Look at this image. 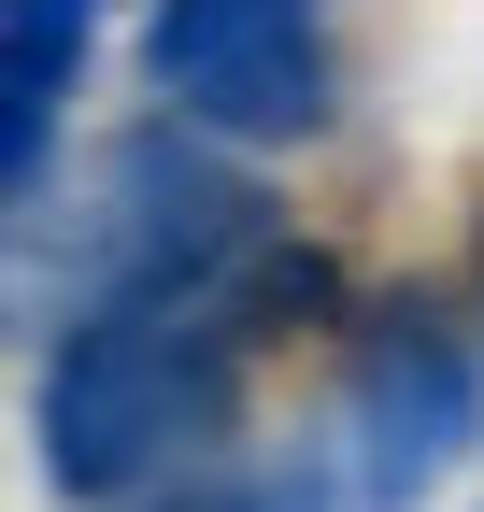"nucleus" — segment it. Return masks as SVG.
Segmentation results:
<instances>
[{"mask_svg":"<svg viewBox=\"0 0 484 512\" xmlns=\"http://www.w3.org/2000/svg\"><path fill=\"white\" fill-rule=\"evenodd\" d=\"M242 342L257 328L214 285L72 313L57 356H43V470H57V498H129L157 470H186L242 399Z\"/></svg>","mask_w":484,"mask_h":512,"instance_id":"obj_1","label":"nucleus"},{"mask_svg":"<svg viewBox=\"0 0 484 512\" xmlns=\"http://www.w3.org/2000/svg\"><path fill=\"white\" fill-rule=\"evenodd\" d=\"M214 143V128H200ZM186 128H143V143L100 157V200L72 228V313L100 299H186V285H228L242 256H257V185H242L228 157H200Z\"/></svg>","mask_w":484,"mask_h":512,"instance_id":"obj_2","label":"nucleus"},{"mask_svg":"<svg viewBox=\"0 0 484 512\" xmlns=\"http://www.w3.org/2000/svg\"><path fill=\"white\" fill-rule=\"evenodd\" d=\"M143 72L214 143H314L328 128V29H314V0H157L143 15Z\"/></svg>","mask_w":484,"mask_h":512,"instance_id":"obj_3","label":"nucleus"},{"mask_svg":"<svg viewBox=\"0 0 484 512\" xmlns=\"http://www.w3.org/2000/svg\"><path fill=\"white\" fill-rule=\"evenodd\" d=\"M342 441H356V498H371V512H399L413 484H442L470 441H484V370H470V342L442 328L428 299H399V313L356 328Z\"/></svg>","mask_w":484,"mask_h":512,"instance_id":"obj_4","label":"nucleus"},{"mask_svg":"<svg viewBox=\"0 0 484 512\" xmlns=\"http://www.w3.org/2000/svg\"><path fill=\"white\" fill-rule=\"evenodd\" d=\"M86 29H100V0H0V171H15V200H43L57 114H72V72H86Z\"/></svg>","mask_w":484,"mask_h":512,"instance_id":"obj_5","label":"nucleus"},{"mask_svg":"<svg viewBox=\"0 0 484 512\" xmlns=\"http://www.w3.org/2000/svg\"><path fill=\"white\" fill-rule=\"evenodd\" d=\"M157 512H328L299 470H271V484H186V498H157Z\"/></svg>","mask_w":484,"mask_h":512,"instance_id":"obj_6","label":"nucleus"}]
</instances>
